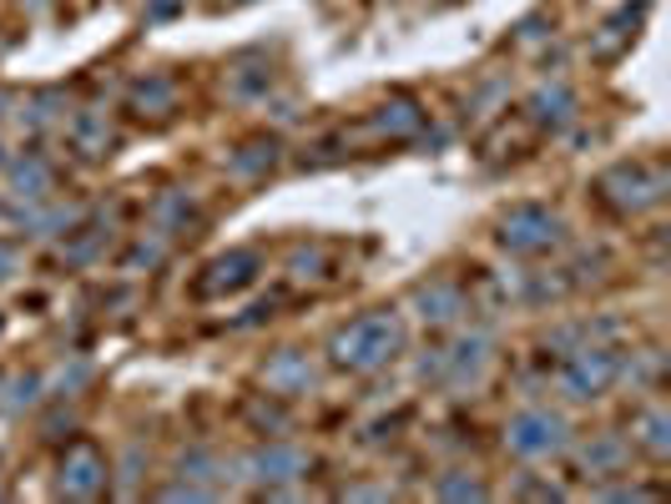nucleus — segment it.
<instances>
[{
	"mask_svg": "<svg viewBox=\"0 0 671 504\" xmlns=\"http://www.w3.org/2000/svg\"><path fill=\"white\" fill-rule=\"evenodd\" d=\"M399 349H404V323H399L389 308H384V313H363V319H353L349 329H339V333H333V343H329L333 363L349 369V373L384 369Z\"/></svg>",
	"mask_w": 671,
	"mask_h": 504,
	"instance_id": "obj_1",
	"label": "nucleus"
},
{
	"mask_svg": "<svg viewBox=\"0 0 671 504\" xmlns=\"http://www.w3.org/2000/svg\"><path fill=\"white\" fill-rule=\"evenodd\" d=\"M561 238H565L561 218H555L551 208H535V202L510 208V218L500 222V248L520 252V258H540V252L561 248Z\"/></svg>",
	"mask_w": 671,
	"mask_h": 504,
	"instance_id": "obj_2",
	"label": "nucleus"
},
{
	"mask_svg": "<svg viewBox=\"0 0 671 504\" xmlns=\"http://www.w3.org/2000/svg\"><path fill=\"white\" fill-rule=\"evenodd\" d=\"M505 444L520 460H545V454L565 450V419L551 414V409H525V414L510 419Z\"/></svg>",
	"mask_w": 671,
	"mask_h": 504,
	"instance_id": "obj_3",
	"label": "nucleus"
},
{
	"mask_svg": "<svg viewBox=\"0 0 671 504\" xmlns=\"http://www.w3.org/2000/svg\"><path fill=\"white\" fill-rule=\"evenodd\" d=\"M617 373H621V359L611 349H581L561 369V389H565V399L585 404V399H601L605 389L617 384Z\"/></svg>",
	"mask_w": 671,
	"mask_h": 504,
	"instance_id": "obj_4",
	"label": "nucleus"
},
{
	"mask_svg": "<svg viewBox=\"0 0 671 504\" xmlns=\"http://www.w3.org/2000/svg\"><path fill=\"white\" fill-rule=\"evenodd\" d=\"M601 192L627 212L657 208V202L667 198V172H661V167H611V172L601 177Z\"/></svg>",
	"mask_w": 671,
	"mask_h": 504,
	"instance_id": "obj_5",
	"label": "nucleus"
},
{
	"mask_svg": "<svg viewBox=\"0 0 671 504\" xmlns=\"http://www.w3.org/2000/svg\"><path fill=\"white\" fill-rule=\"evenodd\" d=\"M101 490H107V460L91 444H71L67 460H61V494H71V500H97Z\"/></svg>",
	"mask_w": 671,
	"mask_h": 504,
	"instance_id": "obj_6",
	"label": "nucleus"
},
{
	"mask_svg": "<svg viewBox=\"0 0 671 504\" xmlns=\"http://www.w3.org/2000/svg\"><path fill=\"white\" fill-rule=\"evenodd\" d=\"M258 268H263V258L258 252H228V258H218V263L208 268V278H202V293L208 298H222V293H238V288L258 283Z\"/></svg>",
	"mask_w": 671,
	"mask_h": 504,
	"instance_id": "obj_7",
	"label": "nucleus"
},
{
	"mask_svg": "<svg viewBox=\"0 0 671 504\" xmlns=\"http://www.w3.org/2000/svg\"><path fill=\"white\" fill-rule=\"evenodd\" d=\"M303 454L298 450H288V444H273V450H263V454H253V480H263V484H278V480H298L303 474Z\"/></svg>",
	"mask_w": 671,
	"mask_h": 504,
	"instance_id": "obj_8",
	"label": "nucleus"
},
{
	"mask_svg": "<svg viewBox=\"0 0 671 504\" xmlns=\"http://www.w3.org/2000/svg\"><path fill=\"white\" fill-rule=\"evenodd\" d=\"M263 379H268V389H273V394H303V389L313 384V369H309V359L283 353V359H273L263 369Z\"/></svg>",
	"mask_w": 671,
	"mask_h": 504,
	"instance_id": "obj_9",
	"label": "nucleus"
},
{
	"mask_svg": "<svg viewBox=\"0 0 671 504\" xmlns=\"http://www.w3.org/2000/svg\"><path fill=\"white\" fill-rule=\"evenodd\" d=\"M530 117H535L540 127H565V121L575 117V97L565 87H545L530 97Z\"/></svg>",
	"mask_w": 671,
	"mask_h": 504,
	"instance_id": "obj_10",
	"label": "nucleus"
},
{
	"mask_svg": "<svg viewBox=\"0 0 671 504\" xmlns=\"http://www.w3.org/2000/svg\"><path fill=\"white\" fill-rule=\"evenodd\" d=\"M621 464H627V444L617 434H601L595 444L581 450V470H591V474H617Z\"/></svg>",
	"mask_w": 671,
	"mask_h": 504,
	"instance_id": "obj_11",
	"label": "nucleus"
},
{
	"mask_svg": "<svg viewBox=\"0 0 671 504\" xmlns=\"http://www.w3.org/2000/svg\"><path fill=\"white\" fill-rule=\"evenodd\" d=\"M46 187H51V172H46L41 157H21V162H11V192L16 198H41Z\"/></svg>",
	"mask_w": 671,
	"mask_h": 504,
	"instance_id": "obj_12",
	"label": "nucleus"
},
{
	"mask_svg": "<svg viewBox=\"0 0 671 504\" xmlns=\"http://www.w3.org/2000/svg\"><path fill=\"white\" fill-rule=\"evenodd\" d=\"M374 127H379V132H389V137H414L419 127H424V117H419L409 101H389V107L374 117Z\"/></svg>",
	"mask_w": 671,
	"mask_h": 504,
	"instance_id": "obj_13",
	"label": "nucleus"
},
{
	"mask_svg": "<svg viewBox=\"0 0 671 504\" xmlns=\"http://www.w3.org/2000/svg\"><path fill=\"white\" fill-rule=\"evenodd\" d=\"M641 444H647V450L651 454H657V460H661V454H667L671 450V419H667V409H641Z\"/></svg>",
	"mask_w": 671,
	"mask_h": 504,
	"instance_id": "obj_14",
	"label": "nucleus"
},
{
	"mask_svg": "<svg viewBox=\"0 0 671 504\" xmlns=\"http://www.w3.org/2000/svg\"><path fill=\"white\" fill-rule=\"evenodd\" d=\"M419 308H424V319L450 323L454 313H460V293H454V288H444V283H434V288H424V293H419Z\"/></svg>",
	"mask_w": 671,
	"mask_h": 504,
	"instance_id": "obj_15",
	"label": "nucleus"
},
{
	"mask_svg": "<svg viewBox=\"0 0 671 504\" xmlns=\"http://www.w3.org/2000/svg\"><path fill=\"white\" fill-rule=\"evenodd\" d=\"M172 97H177V91H172V81L152 77V81H142V87L132 91V107L147 117V107H162V111H167V107H172Z\"/></svg>",
	"mask_w": 671,
	"mask_h": 504,
	"instance_id": "obj_16",
	"label": "nucleus"
},
{
	"mask_svg": "<svg viewBox=\"0 0 671 504\" xmlns=\"http://www.w3.org/2000/svg\"><path fill=\"white\" fill-rule=\"evenodd\" d=\"M480 363H484V339H474V343H460V349L450 353L454 384H464V379H470V373H480Z\"/></svg>",
	"mask_w": 671,
	"mask_h": 504,
	"instance_id": "obj_17",
	"label": "nucleus"
},
{
	"mask_svg": "<svg viewBox=\"0 0 671 504\" xmlns=\"http://www.w3.org/2000/svg\"><path fill=\"white\" fill-rule=\"evenodd\" d=\"M440 494H444V500H484V484L480 480H464V474H460V480H444Z\"/></svg>",
	"mask_w": 671,
	"mask_h": 504,
	"instance_id": "obj_18",
	"label": "nucleus"
},
{
	"mask_svg": "<svg viewBox=\"0 0 671 504\" xmlns=\"http://www.w3.org/2000/svg\"><path fill=\"white\" fill-rule=\"evenodd\" d=\"M172 11H177V0H157V6H152L147 16H172Z\"/></svg>",
	"mask_w": 671,
	"mask_h": 504,
	"instance_id": "obj_19",
	"label": "nucleus"
},
{
	"mask_svg": "<svg viewBox=\"0 0 671 504\" xmlns=\"http://www.w3.org/2000/svg\"><path fill=\"white\" fill-rule=\"evenodd\" d=\"M11 268H16V258H11V248H0V278L11 273Z\"/></svg>",
	"mask_w": 671,
	"mask_h": 504,
	"instance_id": "obj_20",
	"label": "nucleus"
}]
</instances>
